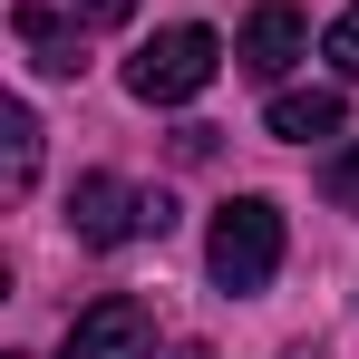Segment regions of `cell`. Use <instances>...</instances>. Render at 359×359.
Wrapping results in <instances>:
<instances>
[{
    "label": "cell",
    "instance_id": "obj_7",
    "mask_svg": "<svg viewBox=\"0 0 359 359\" xmlns=\"http://www.w3.org/2000/svg\"><path fill=\"white\" fill-rule=\"evenodd\" d=\"M340 117H350V107H340V88H282V97L262 107V126H272V136H292V146L340 136Z\"/></svg>",
    "mask_w": 359,
    "mask_h": 359
},
{
    "label": "cell",
    "instance_id": "obj_1",
    "mask_svg": "<svg viewBox=\"0 0 359 359\" xmlns=\"http://www.w3.org/2000/svg\"><path fill=\"white\" fill-rule=\"evenodd\" d=\"M68 233L88 243V252L165 243V233H175V194H136L126 175H78V194H68Z\"/></svg>",
    "mask_w": 359,
    "mask_h": 359
},
{
    "label": "cell",
    "instance_id": "obj_9",
    "mask_svg": "<svg viewBox=\"0 0 359 359\" xmlns=\"http://www.w3.org/2000/svg\"><path fill=\"white\" fill-rule=\"evenodd\" d=\"M320 194H330L340 214H359V136H350V146H330V165H320Z\"/></svg>",
    "mask_w": 359,
    "mask_h": 359
},
{
    "label": "cell",
    "instance_id": "obj_12",
    "mask_svg": "<svg viewBox=\"0 0 359 359\" xmlns=\"http://www.w3.org/2000/svg\"><path fill=\"white\" fill-rule=\"evenodd\" d=\"M175 359H214V350H204V340H175Z\"/></svg>",
    "mask_w": 359,
    "mask_h": 359
},
{
    "label": "cell",
    "instance_id": "obj_6",
    "mask_svg": "<svg viewBox=\"0 0 359 359\" xmlns=\"http://www.w3.org/2000/svg\"><path fill=\"white\" fill-rule=\"evenodd\" d=\"M10 29H20V49H29V68H49V78H78L88 68V20H59V10H39V0H20L10 10Z\"/></svg>",
    "mask_w": 359,
    "mask_h": 359
},
{
    "label": "cell",
    "instance_id": "obj_8",
    "mask_svg": "<svg viewBox=\"0 0 359 359\" xmlns=\"http://www.w3.org/2000/svg\"><path fill=\"white\" fill-rule=\"evenodd\" d=\"M10 165H0V184H10V194H29V175H39V117H29V107H10Z\"/></svg>",
    "mask_w": 359,
    "mask_h": 359
},
{
    "label": "cell",
    "instance_id": "obj_3",
    "mask_svg": "<svg viewBox=\"0 0 359 359\" xmlns=\"http://www.w3.org/2000/svg\"><path fill=\"white\" fill-rule=\"evenodd\" d=\"M214 68H224V39L194 29V20H175V29H156V39L126 59V97H146V107H184V97L214 88Z\"/></svg>",
    "mask_w": 359,
    "mask_h": 359
},
{
    "label": "cell",
    "instance_id": "obj_11",
    "mask_svg": "<svg viewBox=\"0 0 359 359\" xmlns=\"http://www.w3.org/2000/svg\"><path fill=\"white\" fill-rule=\"evenodd\" d=\"M68 10H78L88 29H117V20H136V0H68Z\"/></svg>",
    "mask_w": 359,
    "mask_h": 359
},
{
    "label": "cell",
    "instance_id": "obj_4",
    "mask_svg": "<svg viewBox=\"0 0 359 359\" xmlns=\"http://www.w3.org/2000/svg\"><path fill=\"white\" fill-rule=\"evenodd\" d=\"M146 350H156V320H146V301H126V292L88 301L68 320V340H59V359H146Z\"/></svg>",
    "mask_w": 359,
    "mask_h": 359
},
{
    "label": "cell",
    "instance_id": "obj_2",
    "mask_svg": "<svg viewBox=\"0 0 359 359\" xmlns=\"http://www.w3.org/2000/svg\"><path fill=\"white\" fill-rule=\"evenodd\" d=\"M204 272H214L224 292H262V282L282 272V204H272V194H233V204L214 214V233H204Z\"/></svg>",
    "mask_w": 359,
    "mask_h": 359
},
{
    "label": "cell",
    "instance_id": "obj_5",
    "mask_svg": "<svg viewBox=\"0 0 359 359\" xmlns=\"http://www.w3.org/2000/svg\"><path fill=\"white\" fill-rule=\"evenodd\" d=\"M233 59H243V78H282L292 59H311V20H301L292 0H262V10L243 20Z\"/></svg>",
    "mask_w": 359,
    "mask_h": 359
},
{
    "label": "cell",
    "instance_id": "obj_10",
    "mask_svg": "<svg viewBox=\"0 0 359 359\" xmlns=\"http://www.w3.org/2000/svg\"><path fill=\"white\" fill-rule=\"evenodd\" d=\"M320 59H330V68H340V78L359 88V10H340V20L320 29Z\"/></svg>",
    "mask_w": 359,
    "mask_h": 359
}]
</instances>
